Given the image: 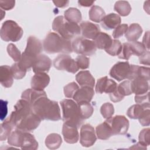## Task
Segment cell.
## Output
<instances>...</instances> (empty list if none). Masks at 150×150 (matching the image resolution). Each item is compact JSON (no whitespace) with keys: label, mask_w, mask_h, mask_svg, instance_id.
<instances>
[{"label":"cell","mask_w":150,"mask_h":150,"mask_svg":"<svg viewBox=\"0 0 150 150\" xmlns=\"http://www.w3.org/2000/svg\"><path fill=\"white\" fill-rule=\"evenodd\" d=\"M110 98L111 101H112L114 103H117L123 100L124 97L122 96L117 90V88H116L113 92L110 93Z\"/></svg>","instance_id":"obj_53"},{"label":"cell","mask_w":150,"mask_h":150,"mask_svg":"<svg viewBox=\"0 0 150 150\" xmlns=\"http://www.w3.org/2000/svg\"><path fill=\"white\" fill-rule=\"evenodd\" d=\"M117 88L118 92L124 97L132 94L130 80H126L122 81L118 86H117Z\"/></svg>","instance_id":"obj_40"},{"label":"cell","mask_w":150,"mask_h":150,"mask_svg":"<svg viewBox=\"0 0 150 150\" xmlns=\"http://www.w3.org/2000/svg\"><path fill=\"white\" fill-rule=\"evenodd\" d=\"M53 66L59 70L67 71L73 74L79 69L75 60L66 54H62L57 56L53 60Z\"/></svg>","instance_id":"obj_9"},{"label":"cell","mask_w":150,"mask_h":150,"mask_svg":"<svg viewBox=\"0 0 150 150\" xmlns=\"http://www.w3.org/2000/svg\"><path fill=\"white\" fill-rule=\"evenodd\" d=\"M23 31L16 22L12 20L5 21L1 28V38L5 42H17L23 36Z\"/></svg>","instance_id":"obj_6"},{"label":"cell","mask_w":150,"mask_h":150,"mask_svg":"<svg viewBox=\"0 0 150 150\" xmlns=\"http://www.w3.org/2000/svg\"><path fill=\"white\" fill-rule=\"evenodd\" d=\"M43 50V46L40 40L33 36H30L27 40L26 47L22 54L19 65L25 70H30L37 57Z\"/></svg>","instance_id":"obj_2"},{"label":"cell","mask_w":150,"mask_h":150,"mask_svg":"<svg viewBox=\"0 0 150 150\" xmlns=\"http://www.w3.org/2000/svg\"><path fill=\"white\" fill-rule=\"evenodd\" d=\"M9 56L16 62H19L21 59L22 54L20 50L13 43H9L6 48Z\"/></svg>","instance_id":"obj_38"},{"label":"cell","mask_w":150,"mask_h":150,"mask_svg":"<svg viewBox=\"0 0 150 150\" xmlns=\"http://www.w3.org/2000/svg\"><path fill=\"white\" fill-rule=\"evenodd\" d=\"M141 77L149 81V68L138 65L130 64V71L128 80L131 81L135 78Z\"/></svg>","instance_id":"obj_20"},{"label":"cell","mask_w":150,"mask_h":150,"mask_svg":"<svg viewBox=\"0 0 150 150\" xmlns=\"http://www.w3.org/2000/svg\"><path fill=\"white\" fill-rule=\"evenodd\" d=\"M41 119L33 111L24 118L15 127L23 132H30L39 125Z\"/></svg>","instance_id":"obj_13"},{"label":"cell","mask_w":150,"mask_h":150,"mask_svg":"<svg viewBox=\"0 0 150 150\" xmlns=\"http://www.w3.org/2000/svg\"><path fill=\"white\" fill-rule=\"evenodd\" d=\"M11 68L13 79L16 80H20L22 79L23 77H25L26 73V70L23 69L19 65L18 62L13 64Z\"/></svg>","instance_id":"obj_41"},{"label":"cell","mask_w":150,"mask_h":150,"mask_svg":"<svg viewBox=\"0 0 150 150\" xmlns=\"http://www.w3.org/2000/svg\"><path fill=\"white\" fill-rule=\"evenodd\" d=\"M105 121L111 127L113 135H124L129 128V121L124 115H115L107 118Z\"/></svg>","instance_id":"obj_10"},{"label":"cell","mask_w":150,"mask_h":150,"mask_svg":"<svg viewBox=\"0 0 150 150\" xmlns=\"http://www.w3.org/2000/svg\"><path fill=\"white\" fill-rule=\"evenodd\" d=\"M60 103L62 109L63 121L79 129L84 119L81 115L78 104L70 99L63 100Z\"/></svg>","instance_id":"obj_4"},{"label":"cell","mask_w":150,"mask_h":150,"mask_svg":"<svg viewBox=\"0 0 150 150\" xmlns=\"http://www.w3.org/2000/svg\"><path fill=\"white\" fill-rule=\"evenodd\" d=\"M149 118H150L149 108H147L144 110L142 115L138 118L139 122L142 126H148L150 123Z\"/></svg>","instance_id":"obj_49"},{"label":"cell","mask_w":150,"mask_h":150,"mask_svg":"<svg viewBox=\"0 0 150 150\" xmlns=\"http://www.w3.org/2000/svg\"><path fill=\"white\" fill-rule=\"evenodd\" d=\"M72 42L67 40L59 34L49 32L43 42L44 50L49 54L62 53H70L73 52Z\"/></svg>","instance_id":"obj_3"},{"label":"cell","mask_w":150,"mask_h":150,"mask_svg":"<svg viewBox=\"0 0 150 150\" xmlns=\"http://www.w3.org/2000/svg\"><path fill=\"white\" fill-rule=\"evenodd\" d=\"M129 45L132 50V55H136L139 57L146 52L145 47L140 42H132L129 43Z\"/></svg>","instance_id":"obj_37"},{"label":"cell","mask_w":150,"mask_h":150,"mask_svg":"<svg viewBox=\"0 0 150 150\" xmlns=\"http://www.w3.org/2000/svg\"><path fill=\"white\" fill-rule=\"evenodd\" d=\"M88 13L90 19L97 23L101 22L105 16V13L104 9L101 7L97 5L93 6L90 9Z\"/></svg>","instance_id":"obj_30"},{"label":"cell","mask_w":150,"mask_h":150,"mask_svg":"<svg viewBox=\"0 0 150 150\" xmlns=\"http://www.w3.org/2000/svg\"><path fill=\"white\" fill-rule=\"evenodd\" d=\"M80 137V142L84 147L91 146L97 139L94 128L88 124L82 125Z\"/></svg>","instance_id":"obj_12"},{"label":"cell","mask_w":150,"mask_h":150,"mask_svg":"<svg viewBox=\"0 0 150 150\" xmlns=\"http://www.w3.org/2000/svg\"><path fill=\"white\" fill-rule=\"evenodd\" d=\"M50 82V77L46 73H36L32 77L31 80L32 88L38 90L43 91L46 87Z\"/></svg>","instance_id":"obj_16"},{"label":"cell","mask_w":150,"mask_h":150,"mask_svg":"<svg viewBox=\"0 0 150 150\" xmlns=\"http://www.w3.org/2000/svg\"><path fill=\"white\" fill-rule=\"evenodd\" d=\"M122 48V44L120 41L117 39L112 40V42L111 46L105 50L106 53L112 56H118L121 52Z\"/></svg>","instance_id":"obj_39"},{"label":"cell","mask_w":150,"mask_h":150,"mask_svg":"<svg viewBox=\"0 0 150 150\" xmlns=\"http://www.w3.org/2000/svg\"><path fill=\"white\" fill-rule=\"evenodd\" d=\"M100 112L104 118H108L114 114V108L112 104L105 103L103 104L100 108Z\"/></svg>","instance_id":"obj_42"},{"label":"cell","mask_w":150,"mask_h":150,"mask_svg":"<svg viewBox=\"0 0 150 150\" xmlns=\"http://www.w3.org/2000/svg\"><path fill=\"white\" fill-rule=\"evenodd\" d=\"M65 19L73 23H79L81 20V14L80 11L76 8H70L64 11Z\"/></svg>","instance_id":"obj_32"},{"label":"cell","mask_w":150,"mask_h":150,"mask_svg":"<svg viewBox=\"0 0 150 150\" xmlns=\"http://www.w3.org/2000/svg\"><path fill=\"white\" fill-rule=\"evenodd\" d=\"M21 148L22 149L36 150L38 148V142L32 134L29 132H23Z\"/></svg>","instance_id":"obj_26"},{"label":"cell","mask_w":150,"mask_h":150,"mask_svg":"<svg viewBox=\"0 0 150 150\" xmlns=\"http://www.w3.org/2000/svg\"><path fill=\"white\" fill-rule=\"evenodd\" d=\"M96 132L97 138L102 140L108 139L112 135L111 127L105 121L97 126Z\"/></svg>","instance_id":"obj_28"},{"label":"cell","mask_w":150,"mask_h":150,"mask_svg":"<svg viewBox=\"0 0 150 150\" xmlns=\"http://www.w3.org/2000/svg\"><path fill=\"white\" fill-rule=\"evenodd\" d=\"M73 51L77 54L91 56L95 53L97 47L94 41L83 37L76 38L71 43Z\"/></svg>","instance_id":"obj_8"},{"label":"cell","mask_w":150,"mask_h":150,"mask_svg":"<svg viewBox=\"0 0 150 150\" xmlns=\"http://www.w3.org/2000/svg\"><path fill=\"white\" fill-rule=\"evenodd\" d=\"M53 2L54 3V5L59 8H64L68 6L69 1H53Z\"/></svg>","instance_id":"obj_56"},{"label":"cell","mask_w":150,"mask_h":150,"mask_svg":"<svg viewBox=\"0 0 150 150\" xmlns=\"http://www.w3.org/2000/svg\"><path fill=\"white\" fill-rule=\"evenodd\" d=\"M80 29L84 38L94 39L100 32V29L98 25L88 21H84L80 23Z\"/></svg>","instance_id":"obj_14"},{"label":"cell","mask_w":150,"mask_h":150,"mask_svg":"<svg viewBox=\"0 0 150 150\" xmlns=\"http://www.w3.org/2000/svg\"><path fill=\"white\" fill-rule=\"evenodd\" d=\"M76 127L67 124H63L62 128V134L64 141L68 144L77 143L79 139V135Z\"/></svg>","instance_id":"obj_17"},{"label":"cell","mask_w":150,"mask_h":150,"mask_svg":"<svg viewBox=\"0 0 150 150\" xmlns=\"http://www.w3.org/2000/svg\"><path fill=\"white\" fill-rule=\"evenodd\" d=\"M11 68L9 66L4 65L1 66L0 69V81L1 85L5 88H9L13 82Z\"/></svg>","instance_id":"obj_21"},{"label":"cell","mask_w":150,"mask_h":150,"mask_svg":"<svg viewBox=\"0 0 150 150\" xmlns=\"http://www.w3.org/2000/svg\"><path fill=\"white\" fill-rule=\"evenodd\" d=\"M47 96L45 91H38L33 88H28L25 90L22 95L21 98L27 101H28L31 105L32 104L39 98L42 96Z\"/></svg>","instance_id":"obj_27"},{"label":"cell","mask_w":150,"mask_h":150,"mask_svg":"<svg viewBox=\"0 0 150 150\" xmlns=\"http://www.w3.org/2000/svg\"><path fill=\"white\" fill-rule=\"evenodd\" d=\"M130 71V64L128 62H118L110 71V75L118 81L127 79Z\"/></svg>","instance_id":"obj_11"},{"label":"cell","mask_w":150,"mask_h":150,"mask_svg":"<svg viewBox=\"0 0 150 150\" xmlns=\"http://www.w3.org/2000/svg\"><path fill=\"white\" fill-rule=\"evenodd\" d=\"M62 143L61 136L56 133L50 134L45 139V145L50 149H56L59 148Z\"/></svg>","instance_id":"obj_29"},{"label":"cell","mask_w":150,"mask_h":150,"mask_svg":"<svg viewBox=\"0 0 150 150\" xmlns=\"http://www.w3.org/2000/svg\"><path fill=\"white\" fill-rule=\"evenodd\" d=\"M114 9L122 16H125L131 11V6L129 2L125 1H117L114 5Z\"/></svg>","instance_id":"obj_34"},{"label":"cell","mask_w":150,"mask_h":150,"mask_svg":"<svg viewBox=\"0 0 150 150\" xmlns=\"http://www.w3.org/2000/svg\"><path fill=\"white\" fill-rule=\"evenodd\" d=\"M135 101L137 104L149 105V93L148 92L144 94H141V95H135Z\"/></svg>","instance_id":"obj_50"},{"label":"cell","mask_w":150,"mask_h":150,"mask_svg":"<svg viewBox=\"0 0 150 150\" xmlns=\"http://www.w3.org/2000/svg\"><path fill=\"white\" fill-rule=\"evenodd\" d=\"M77 104L80 108L81 115L83 119H87L92 115L94 108L89 102H81Z\"/></svg>","instance_id":"obj_35"},{"label":"cell","mask_w":150,"mask_h":150,"mask_svg":"<svg viewBox=\"0 0 150 150\" xmlns=\"http://www.w3.org/2000/svg\"><path fill=\"white\" fill-rule=\"evenodd\" d=\"M139 142L144 146L149 145L150 144V129L149 128L143 129L139 134Z\"/></svg>","instance_id":"obj_43"},{"label":"cell","mask_w":150,"mask_h":150,"mask_svg":"<svg viewBox=\"0 0 150 150\" xmlns=\"http://www.w3.org/2000/svg\"><path fill=\"white\" fill-rule=\"evenodd\" d=\"M76 80L81 87L88 86L93 88L95 84V79L88 70L79 72L76 76Z\"/></svg>","instance_id":"obj_23"},{"label":"cell","mask_w":150,"mask_h":150,"mask_svg":"<svg viewBox=\"0 0 150 150\" xmlns=\"http://www.w3.org/2000/svg\"><path fill=\"white\" fill-rule=\"evenodd\" d=\"M94 3V1H88V0H79L78 1V4L79 5L81 6H85V7H88L91 6Z\"/></svg>","instance_id":"obj_57"},{"label":"cell","mask_w":150,"mask_h":150,"mask_svg":"<svg viewBox=\"0 0 150 150\" xmlns=\"http://www.w3.org/2000/svg\"><path fill=\"white\" fill-rule=\"evenodd\" d=\"M75 61L79 69H86L89 67L90 65V59L84 55L78 56Z\"/></svg>","instance_id":"obj_46"},{"label":"cell","mask_w":150,"mask_h":150,"mask_svg":"<svg viewBox=\"0 0 150 150\" xmlns=\"http://www.w3.org/2000/svg\"><path fill=\"white\" fill-rule=\"evenodd\" d=\"M132 55V50L130 47L129 43H124L122 45V48L120 53L118 55V57L121 59L129 60L130 57Z\"/></svg>","instance_id":"obj_44"},{"label":"cell","mask_w":150,"mask_h":150,"mask_svg":"<svg viewBox=\"0 0 150 150\" xmlns=\"http://www.w3.org/2000/svg\"><path fill=\"white\" fill-rule=\"evenodd\" d=\"M15 1L13 0H1L0 1V7L4 10H11L14 6Z\"/></svg>","instance_id":"obj_51"},{"label":"cell","mask_w":150,"mask_h":150,"mask_svg":"<svg viewBox=\"0 0 150 150\" xmlns=\"http://www.w3.org/2000/svg\"><path fill=\"white\" fill-rule=\"evenodd\" d=\"M79 86L75 82H71L64 87V94L67 98H73L76 91L79 89Z\"/></svg>","instance_id":"obj_45"},{"label":"cell","mask_w":150,"mask_h":150,"mask_svg":"<svg viewBox=\"0 0 150 150\" xmlns=\"http://www.w3.org/2000/svg\"><path fill=\"white\" fill-rule=\"evenodd\" d=\"M120 16L114 13H111L105 15L101 22L102 27L106 30L115 29L121 23Z\"/></svg>","instance_id":"obj_22"},{"label":"cell","mask_w":150,"mask_h":150,"mask_svg":"<svg viewBox=\"0 0 150 150\" xmlns=\"http://www.w3.org/2000/svg\"><path fill=\"white\" fill-rule=\"evenodd\" d=\"M108 77L107 76L101 77L97 80L96 85V91L98 94H102L104 93Z\"/></svg>","instance_id":"obj_47"},{"label":"cell","mask_w":150,"mask_h":150,"mask_svg":"<svg viewBox=\"0 0 150 150\" xmlns=\"http://www.w3.org/2000/svg\"><path fill=\"white\" fill-rule=\"evenodd\" d=\"M142 32L143 30L138 23H132L127 28L125 32V38L129 42H135L140 38Z\"/></svg>","instance_id":"obj_24"},{"label":"cell","mask_w":150,"mask_h":150,"mask_svg":"<svg viewBox=\"0 0 150 150\" xmlns=\"http://www.w3.org/2000/svg\"><path fill=\"white\" fill-rule=\"evenodd\" d=\"M32 110L41 120L55 121L61 120L60 110L57 102L49 100L47 96L37 99L32 104Z\"/></svg>","instance_id":"obj_1"},{"label":"cell","mask_w":150,"mask_h":150,"mask_svg":"<svg viewBox=\"0 0 150 150\" xmlns=\"http://www.w3.org/2000/svg\"><path fill=\"white\" fill-rule=\"evenodd\" d=\"M13 128V125L7 120H5L1 124L0 140L2 141L8 139Z\"/></svg>","instance_id":"obj_36"},{"label":"cell","mask_w":150,"mask_h":150,"mask_svg":"<svg viewBox=\"0 0 150 150\" xmlns=\"http://www.w3.org/2000/svg\"><path fill=\"white\" fill-rule=\"evenodd\" d=\"M139 63L142 64L149 65V52L147 50L144 54L139 57Z\"/></svg>","instance_id":"obj_54"},{"label":"cell","mask_w":150,"mask_h":150,"mask_svg":"<svg viewBox=\"0 0 150 150\" xmlns=\"http://www.w3.org/2000/svg\"><path fill=\"white\" fill-rule=\"evenodd\" d=\"M128 28L127 24H121L115 28L112 32V36L114 39H118L125 33Z\"/></svg>","instance_id":"obj_48"},{"label":"cell","mask_w":150,"mask_h":150,"mask_svg":"<svg viewBox=\"0 0 150 150\" xmlns=\"http://www.w3.org/2000/svg\"><path fill=\"white\" fill-rule=\"evenodd\" d=\"M117 84L116 82L111 79H108L104 93L110 94L113 92L117 88Z\"/></svg>","instance_id":"obj_52"},{"label":"cell","mask_w":150,"mask_h":150,"mask_svg":"<svg viewBox=\"0 0 150 150\" xmlns=\"http://www.w3.org/2000/svg\"><path fill=\"white\" fill-rule=\"evenodd\" d=\"M52 66V60L45 54H39L33 66L32 69L35 73L48 72Z\"/></svg>","instance_id":"obj_15"},{"label":"cell","mask_w":150,"mask_h":150,"mask_svg":"<svg viewBox=\"0 0 150 150\" xmlns=\"http://www.w3.org/2000/svg\"><path fill=\"white\" fill-rule=\"evenodd\" d=\"M94 42L97 48L105 50L111 46L112 39L107 33L100 32L94 39Z\"/></svg>","instance_id":"obj_25"},{"label":"cell","mask_w":150,"mask_h":150,"mask_svg":"<svg viewBox=\"0 0 150 150\" xmlns=\"http://www.w3.org/2000/svg\"><path fill=\"white\" fill-rule=\"evenodd\" d=\"M131 87L132 93L135 95L144 94L149 90L148 81L144 78L137 77L131 81Z\"/></svg>","instance_id":"obj_19"},{"label":"cell","mask_w":150,"mask_h":150,"mask_svg":"<svg viewBox=\"0 0 150 150\" xmlns=\"http://www.w3.org/2000/svg\"><path fill=\"white\" fill-rule=\"evenodd\" d=\"M149 32L148 31L145 33L144 38H143L142 43L144 45V46L145 47L146 49H147L148 50H149Z\"/></svg>","instance_id":"obj_55"},{"label":"cell","mask_w":150,"mask_h":150,"mask_svg":"<svg viewBox=\"0 0 150 150\" xmlns=\"http://www.w3.org/2000/svg\"><path fill=\"white\" fill-rule=\"evenodd\" d=\"M94 95V91L93 88L88 86L81 87L80 88H79L74 95L73 97V98L75 100L77 103L81 102H90Z\"/></svg>","instance_id":"obj_18"},{"label":"cell","mask_w":150,"mask_h":150,"mask_svg":"<svg viewBox=\"0 0 150 150\" xmlns=\"http://www.w3.org/2000/svg\"><path fill=\"white\" fill-rule=\"evenodd\" d=\"M52 29L62 37L70 40L81 33L80 27L77 23L67 21L63 16H58L54 18Z\"/></svg>","instance_id":"obj_5"},{"label":"cell","mask_w":150,"mask_h":150,"mask_svg":"<svg viewBox=\"0 0 150 150\" xmlns=\"http://www.w3.org/2000/svg\"><path fill=\"white\" fill-rule=\"evenodd\" d=\"M147 108H149V105H142L139 104H134L128 108L127 114L128 117L131 119H138L144 110Z\"/></svg>","instance_id":"obj_31"},{"label":"cell","mask_w":150,"mask_h":150,"mask_svg":"<svg viewBox=\"0 0 150 150\" xmlns=\"http://www.w3.org/2000/svg\"><path fill=\"white\" fill-rule=\"evenodd\" d=\"M32 112L31 104L28 101L23 99H21L16 103L14 106V110L6 120L15 128L24 118Z\"/></svg>","instance_id":"obj_7"},{"label":"cell","mask_w":150,"mask_h":150,"mask_svg":"<svg viewBox=\"0 0 150 150\" xmlns=\"http://www.w3.org/2000/svg\"><path fill=\"white\" fill-rule=\"evenodd\" d=\"M23 131L16 128L12 131L8 138V143L11 146L21 147L23 139Z\"/></svg>","instance_id":"obj_33"}]
</instances>
